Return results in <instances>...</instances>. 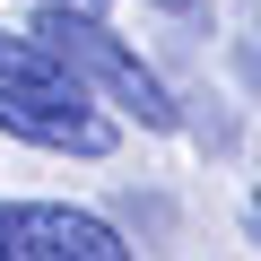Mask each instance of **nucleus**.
Returning a JSON list of instances; mask_svg holds the SVG:
<instances>
[{"label":"nucleus","mask_w":261,"mask_h":261,"mask_svg":"<svg viewBox=\"0 0 261 261\" xmlns=\"http://www.w3.org/2000/svg\"><path fill=\"white\" fill-rule=\"evenodd\" d=\"M35 35L44 44H61L70 53V70L105 96V105H122V113H140L148 130H174V96L157 87V70L130 53L122 35H105V18L96 9H70V0H44V18H35Z\"/></svg>","instance_id":"nucleus-1"},{"label":"nucleus","mask_w":261,"mask_h":261,"mask_svg":"<svg viewBox=\"0 0 261 261\" xmlns=\"http://www.w3.org/2000/svg\"><path fill=\"white\" fill-rule=\"evenodd\" d=\"M0 130L27 148H61V157H113L122 140L96 113V87H9V79H0Z\"/></svg>","instance_id":"nucleus-2"},{"label":"nucleus","mask_w":261,"mask_h":261,"mask_svg":"<svg viewBox=\"0 0 261 261\" xmlns=\"http://www.w3.org/2000/svg\"><path fill=\"white\" fill-rule=\"evenodd\" d=\"M122 252L130 244L87 209H53V200L0 209V261H122Z\"/></svg>","instance_id":"nucleus-3"},{"label":"nucleus","mask_w":261,"mask_h":261,"mask_svg":"<svg viewBox=\"0 0 261 261\" xmlns=\"http://www.w3.org/2000/svg\"><path fill=\"white\" fill-rule=\"evenodd\" d=\"M157 9H174V18H192V9H200V0H157Z\"/></svg>","instance_id":"nucleus-4"},{"label":"nucleus","mask_w":261,"mask_h":261,"mask_svg":"<svg viewBox=\"0 0 261 261\" xmlns=\"http://www.w3.org/2000/svg\"><path fill=\"white\" fill-rule=\"evenodd\" d=\"M70 9H96V18H105V0H70Z\"/></svg>","instance_id":"nucleus-5"},{"label":"nucleus","mask_w":261,"mask_h":261,"mask_svg":"<svg viewBox=\"0 0 261 261\" xmlns=\"http://www.w3.org/2000/svg\"><path fill=\"white\" fill-rule=\"evenodd\" d=\"M252 226H261V192H252Z\"/></svg>","instance_id":"nucleus-6"},{"label":"nucleus","mask_w":261,"mask_h":261,"mask_svg":"<svg viewBox=\"0 0 261 261\" xmlns=\"http://www.w3.org/2000/svg\"><path fill=\"white\" fill-rule=\"evenodd\" d=\"M252 79H261V53H252Z\"/></svg>","instance_id":"nucleus-7"}]
</instances>
